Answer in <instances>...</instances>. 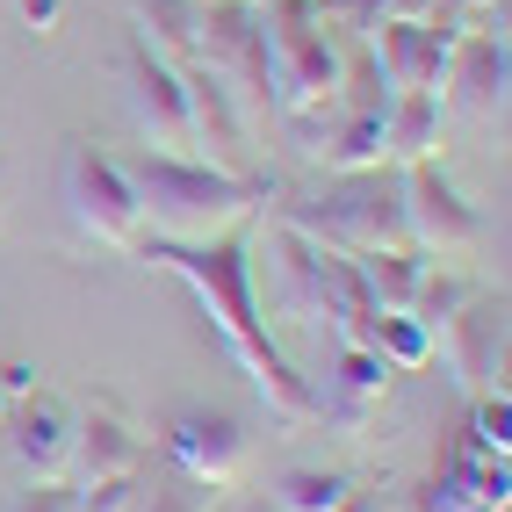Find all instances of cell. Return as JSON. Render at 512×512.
I'll use <instances>...</instances> for the list:
<instances>
[{
  "label": "cell",
  "instance_id": "cell-1",
  "mask_svg": "<svg viewBox=\"0 0 512 512\" xmlns=\"http://www.w3.org/2000/svg\"><path fill=\"white\" fill-rule=\"evenodd\" d=\"M138 260H159L166 275H181V282L195 289V303L217 318L224 347L238 354V368L253 375L260 404H267L282 426H318V390L296 375V361L282 354V339L267 332V318H260L246 238L224 231V238H210V246H166V238H138Z\"/></svg>",
  "mask_w": 512,
  "mask_h": 512
},
{
  "label": "cell",
  "instance_id": "cell-2",
  "mask_svg": "<svg viewBox=\"0 0 512 512\" xmlns=\"http://www.w3.org/2000/svg\"><path fill=\"white\" fill-rule=\"evenodd\" d=\"M116 166H123L130 195H138V217L166 246H210V238L238 231L267 202V181L217 174V166L181 159V152H130Z\"/></svg>",
  "mask_w": 512,
  "mask_h": 512
},
{
  "label": "cell",
  "instance_id": "cell-3",
  "mask_svg": "<svg viewBox=\"0 0 512 512\" xmlns=\"http://www.w3.org/2000/svg\"><path fill=\"white\" fill-rule=\"evenodd\" d=\"M347 37L311 8V0H260V58H267V101L275 116L332 101L347 80Z\"/></svg>",
  "mask_w": 512,
  "mask_h": 512
},
{
  "label": "cell",
  "instance_id": "cell-4",
  "mask_svg": "<svg viewBox=\"0 0 512 512\" xmlns=\"http://www.w3.org/2000/svg\"><path fill=\"white\" fill-rule=\"evenodd\" d=\"M289 231L318 238L332 253H368V246H412L404 238V174L397 166H361V174H332L325 195L289 202Z\"/></svg>",
  "mask_w": 512,
  "mask_h": 512
},
{
  "label": "cell",
  "instance_id": "cell-5",
  "mask_svg": "<svg viewBox=\"0 0 512 512\" xmlns=\"http://www.w3.org/2000/svg\"><path fill=\"white\" fill-rule=\"evenodd\" d=\"M65 210H73L80 238H94L109 253H138V238H145V217H138V195H130L123 166L94 145H65Z\"/></svg>",
  "mask_w": 512,
  "mask_h": 512
},
{
  "label": "cell",
  "instance_id": "cell-6",
  "mask_svg": "<svg viewBox=\"0 0 512 512\" xmlns=\"http://www.w3.org/2000/svg\"><path fill=\"white\" fill-rule=\"evenodd\" d=\"M181 87H188V152L217 174H238V181H260L253 174V116L238 87L210 65H181Z\"/></svg>",
  "mask_w": 512,
  "mask_h": 512
},
{
  "label": "cell",
  "instance_id": "cell-7",
  "mask_svg": "<svg viewBox=\"0 0 512 512\" xmlns=\"http://www.w3.org/2000/svg\"><path fill=\"white\" fill-rule=\"evenodd\" d=\"M397 174H404V238H412V253L448 260V253H469L476 238H484V210H476L433 159H412V166H397Z\"/></svg>",
  "mask_w": 512,
  "mask_h": 512
},
{
  "label": "cell",
  "instance_id": "cell-8",
  "mask_svg": "<svg viewBox=\"0 0 512 512\" xmlns=\"http://www.w3.org/2000/svg\"><path fill=\"white\" fill-rule=\"evenodd\" d=\"M123 94H130V116L145 130V152H188V87H181V65L159 58L145 37H130L123 51Z\"/></svg>",
  "mask_w": 512,
  "mask_h": 512
},
{
  "label": "cell",
  "instance_id": "cell-9",
  "mask_svg": "<svg viewBox=\"0 0 512 512\" xmlns=\"http://www.w3.org/2000/svg\"><path fill=\"white\" fill-rule=\"evenodd\" d=\"M0 433H8V455L29 469V484H65L73 476V404L65 397H51V390L15 397Z\"/></svg>",
  "mask_w": 512,
  "mask_h": 512
},
{
  "label": "cell",
  "instance_id": "cell-10",
  "mask_svg": "<svg viewBox=\"0 0 512 512\" xmlns=\"http://www.w3.org/2000/svg\"><path fill=\"white\" fill-rule=\"evenodd\" d=\"M361 58L390 94H440L448 80V37L433 22H375L361 37Z\"/></svg>",
  "mask_w": 512,
  "mask_h": 512
},
{
  "label": "cell",
  "instance_id": "cell-11",
  "mask_svg": "<svg viewBox=\"0 0 512 512\" xmlns=\"http://www.w3.org/2000/svg\"><path fill=\"white\" fill-rule=\"evenodd\" d=\"M246 455H253L246 426L224 419V412H174L166 419V462L202 476V484H217V491H231L246 476Z\"/></svg>",
  "mask_w": 512,
  "mask_h": 512
},
{
  "label": "cell",
  "instance_id": "cell-12",
  "mask_svg": "<svg viewBox=\"0 0 512 512\" xmlns=\"http://www.w3.org/2000/svg\"><path fill=\"white\" fill-rule=\"evenodd\" d=\"M440 332H448V354H455V375H462L469 397L505 390V303H498V296L476 289Z\"/></svg>",
  "mask_w": 512,
  "mask_h": 512
},
{
  "label": "cell",
  "instance_id": "cell-13",
  "mask_svg": "<svg viewBox=\"0 0 512 512\" xmlns=\"http://www.w3.org/2000/svg\"><path fill=\"white\" fill-rule=\"evenodd\" d=\"M505 73H512V58H505V15H498V22L462 29L448 44V80H440V94H455L476 116H498L505 109Z\"/></svg>",
  "mask_w": 512,
  "mask_h": 512
},
{
  "label": "cell",
  "instance_id": "cell-14",
  "mask_svg": "<svg viewBox=\"0 0 512 512\" xmlns=\"http://www.w3.org/2000/svg\"><path fill=\"white\" fill-rule=\"evenodd\" d=\"M152 440L138 433V419L116 412V404H87V412H73V469L80 484H101V476H130L145 469Z\"/></svg>",
  "mask_w": 512,
  "mask_h": 512
},
{
  "label": "cell",
  "instance_id": "cell-15",
  "mask_svg": "<svg viewBox=\"0 0 512 512\" xmlns=\"http://www.w3.org/2000/svg\"><path fill=\"white\" fill-rule=\"evenodd\" d=\"M390 383H397V368L375 347H339V368L325 375V390H318V419H339L347 433H361L368 412L390 397Z\"/></svg>",
  "mask_w": 512,
  "mask_h": 512
},
{
  "label": "cell",
  "instance_id": "cell-16",
  "mask_svg": "<svg viewBox=\"0 0 512 512\" xmlns=\"http://www.w3.org/2000/svg\"><path fill=\"white\" fill-rule=\"evenodd\" d=\"M505 498H512V469L476 455V448H462L426 484V512H505Z\"/></svg>",
  "mask_w": 512,
  "mask_h": 512
},
{
  "label": "cell",
  "instance_id": "cell-17",
  "mask_svg": "<svg viewBox=\"0 0 512 512\" xmlns=\"http://www.w3.org/2000/svg\"><path fill=\"white\" fill-rule=\"evenodd\" d=\"M440 116H448V94H390V116H383L390 166L433 159V145H440Z\"/></svg>",
  "mask_w": 512,
  "mask_h": 512
},
{
  "label": "cell",
  "instance_id": "cell-18",
  "mask_svg": "<svg viewBox=\"0 0 512 512\" xmlns=\"http://www.w3.org/2000/svg\"><path fill=\"white\" fill-rule=\"evenodd\" d=\"M419 267H426V253H412V246H368V253H354V275H361L375 311H404L412 289H419Z\"/></svg>",
  "mask_w": 512,
  "mask_h": 512
},
{
  "label": "cell",
  "instance_id": "cell-19",
  "mask_svg": "<svg viewBox=\"0 0 512 512\" xmlns=\"http://www.w3.org/2000/svg\"><path fill=\"white\" fill-rule=\"evenodd\" d=\"M138 37L159 51V58H181L195 65V44H202V0H138Z\"/></svg>",
  "mask_w": 512,
  "mask_h": 512
},
{
  "label": "cell",
  "instance_id": "cell-20",
  "mask_svg": "<svg viewBox=\"0 0 512 512\" xmlns=\"http://www.w3.org/2000/svg\"><path fill=\"white\" fill-rule=\"evenodd\" d=\"M217 505H224L217 484H202V476H188V469L166 462L159 476L138 469V484H130V505H123V512H217Z\"/></svg>",
  "mask_w": 512,
  "mask_h": 512
},
{
  "label": "cell",
  "instance_id": "cell-21",
  "mask_svg": "<svg viewBox=\"0 0 512 512\" xmlns=\"http://www.w3.org/2000/svg\"><path fill=\"white\" fill-rule=\"evenodd\" d=\"M469 296H476V289H469L462 275H448V267H433V260H426V267H419V289H412V303H404V318H419V325L440 339V325H448Z\"/></svg>",
  "mask_w": 512,
  "mask_h": 512
},
{
  "label": "cell",
  "instance_id": "cell-22",
  "mask_svg": "<svg viewBox=\"0 0 512 512\" xmlns=\"http://www.w3.org/2000/svg\"><path fill=\"white\" fill-rule=\"evenodd\" d=\"M368 347H375V354H383V361L404 375V368H426V361H433V332H426L419 318H404V311H375Z\"/></svg>",
  "mask_w": 512,
  "mask_h": 512
},
{
  "label": "cell",
  "instance_id": "cell-23",
  "mask_svg": "<svg viewBox=\"0 0 512 512\" xmlns=\"http://www.w3.org/2000/svg\"><path fill=\"white\" fill-rule=\"evenodd\" d=\"M354 484L339 469H282L275 476V512H332Z\"/></svg>",
  "mask_w": 512,
  "mask_h": 512
},
{
  "label": "cell",
  "instance_id": "cell-24",
  "mask_svg": "<svg viewBox=\"0 0 512 512\" xmlns=\"http://www.w3.org/2000/svg\"><path fill=\"white\" fill-rule=\"evenodd\" d=\"M469 448L491 455V462L512 455V404H505V390H491V397L469 404Z\"/></svg>",
  "mask_w": 512,
  "mask_h": 512
},
{
  "label": "cell",
  "instance_id": "cell-25",
  "mask_svg": "<svg viewBox=\"0 0 512 512\" xmlns=\"http://www.w3.org/2000/svg\"><path fill=\"white\" fill-rule=\"evenodd\" d=\"M8 512H73V484H29Z\"/></svg>",
  "mask_w": 512,
  "mask_h": 512
},
{
  "label": "cell",
  "instance_id": "cell-26",
  "mask_svg": "<svg viewBox=\"0 0 512 512\" xmlns=\"http://www.w3.org/2000/svg\"><path fill=\"white\" fill-rule=\"evenodd\" d=\"M15 8H22V22L37 29V37H51V29H58V0H15Z\"/></svg>",
  "mask_w": 512,
  "mask_h": 512
},
{
  "label": "cell",
  "instance_id": "cell-27",
  "mask_svg": "<svg viewBox=\"0 0 512 512\" xmlns=\"http://www.w3.org/2000/svg\"><path fill=\"white\" fill-rule=\"evenodd\" d=\"M0 390H8V397H29V390H37V368H29V361H8V368H0Z\"/></svg>",
  "mask_w": 512,
  "mask_h": 512
},
{
  "label": "cell",
  "instance_id": "cell-28",
  "mask_svg": "<svg viewBox=\"0 0 512 512\" xmlns=\"http://www.w3.org/2000/svg\"><path fill=\"white\" fill-rule=\"evenodd\" d=\"M332 512H383V498H375V491H347Z\"/></svg>",
  "mask_w": 512,
  "mask_h": 512
},
{
  "label": "cell",
  "instance_id": "cell-29",
  "mask_svg": "<svg viewBox=\"0 0 512 512\" xmlns=\"http://www.w3.org/2000/svg\"><path fill=\"white\" fill-rule=\"evenodd\" d=\"M8 404H15V397H8V390H0V419H8Z\"/></svg>",
  "mask_w": 512,
  "mask_h": 512
},
{
  "label": "cell",
  "instance_id": "cell-30",
  "mask_svg": "<svg viewBox=\"0 0 512 512\" xmlns=\"http://www.w3.org/2000/svg\"><path fill=\"white\" fill-rule=\"evenodd\" d=\"M217 512H224V505H217Z\"/></svg>",
  "mask_w": 512,
  "mask_h": 512
}]
</instances>
